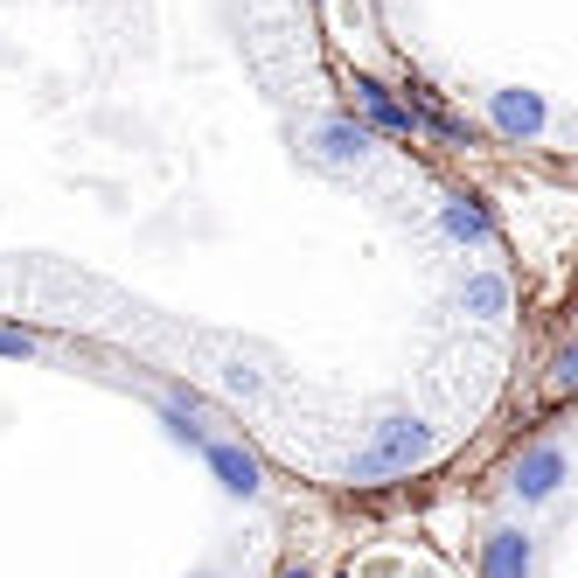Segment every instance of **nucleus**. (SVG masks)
<instances>
[{
  "label": "nucleus",
  "instance_id": "1",
  "mask_svg": "<svg viewBox=\"0 0 578 578\" xmlns=\"http://www.w3.org/2000/svg\"><path fill=\"white\" fill-rule=\"evenodd\" d=\"M426 454H432V432L418 426V418H390V426H377V439L349 460V481H390V475H411V467L426 460Z\"/></svg>",
  "mask_w": 578,
  "mask_h": 578
},
{
  "label": "nucleus",
  "instance_id": "2",
  "mask_svg": "<svg viewBox=\"0 0 578 578\" xmlns=\"http://www.w3.org/2000/svg\"><path fill=\"white\" fill-rule=\"evenodd\" d=\"M522 571H530V537L522 530H495L488 558H481V578H522Z\"/></svg>",
  "mask_w": 578,
  "mask_h": 578
},
{
  "label": "nucleus",
  "instance_id": "3",
  "mask_svg": "<svg viewBox=\"0 0 578 578\" xmlns=\"http://www.w3.org/2000/svg\"><path fill=\"white\" fill-rule=\"evenodd\" d=\"M202 454H209V467L223 475V488H230V495H258V460L245 454V446H223V439H209Z\"/></svg>",
  "mask_w": 578,
  "mask_h": 578
},
{
  "label": "nucleus",
  "instance_id": "4",
  "mask_svg": "<svg viewBox=\"0 0 578 578\" xmlns=\"http://www.w3.org/2000/svg\"><path fill=\"white\" fill-rule=\"evenodd\" d=\"M558 481H565V454H558V446H537V454L522 460V475H516L522 502H544V495L558 488Z\"/></svg>",
  "mask_w": 578,
  "mask_h": 578
},
{
  "label": "nucleus",
  "instance_id": "5",
  "mask_svg": "<svg viewBox=\"0 0 578 578\" xmlns=\"http://www.w3.org/2000/svg\"><path fill=\"white\" fill-rule=\"evenodd\" d=\"M460 300H467V313H481V321H502V313H509V286L488 272V279H467Z\"/></svg>",
  "mask_w": 578,
  "mask_h": 578
},
{
  "label": "nucleus",
  "instance_id": "6",
  "mask_svg": "<svg viewBox=\"0 0 578 578\" xmlns=\"http://www.w3.org/2000/svg\"><path fill=\"white\" fill-rule=\"evenodd\" d=\"M446 238L481 245V238H488V209H481V202H446Z\"/></svg>",
  "mask_w": 578,
  "mask_h": 578
},
{
  "label": "nucleus",
  "instance_id": "7",
  "mask_svg": "<svg viewBox=\"0 0 578 578\" xmlns=\"http://www.w3.org/2000/svg\"><path fill=\"white\" fill-rule=\"evenodd\" d=\"M495 119H502L509 133H537V126H544V104H537V98H516V91H502V98H495Z\"/></svg>",
  "mask_w": 578,
  "mask_h": 578
},
{
  "label": "nucleus",
  "instance_id": "8",
  "mask_svg": "<svg viewBox=\"0 0 578 578\" xmlns=\"http://www.w3.org/2000/svg\"><path fill=\"white\" fill-rule=\"evenodd\" d=\"M362 147H370V133L362 126H321V153L341 168V161H362Z\"/></svg>",
  "mask_w": 578,
  "mask_h": 578
},
{
  "label": "nucleus",
  "instance_id": "9",
  "mask_svg": "<svg viewBox=\"0 0 578 578\" xmlns=\"http://www.w3.org/2000/svg\"><path fill=\"white\" fill-rule=\"evenodd\" d=\"M356 91H362V104H370V112H377V119L390 126V133H411V126H418V119L405 112V104H390V91H383V84H370V77H362Z\"/></svg>",
  "mask_w": 578,
  "mask_h": 578
},
{
  "label": "nucleus",
  "instance_id": "10",
  "mask_svg": "<svg viewBox=\"0 0 578 578\" xmlns=\"http://www.w3.org/2000/svg\"><path fill=\"white\" fill-rule=\"evenodd\" d=\"M0 356H29V335H8V328H0Z\"/></svg>",
  "mask_w": 578,
  "mask_h": 578
},
{
  "label": "nucleus",
  "instance_id": "11",
  "mask_svg": "<svg viewBox=\"0 0 578 578\" xmlns=\"http://www.w3.org/2000/svg\"><path fill=\"white\" fill-rule=\"evenodd\" d=\"M202 578H209V571H202Z\"/></svg>",
  "mask_w": 578,
  "mask_h": 578
}]
</instances>
